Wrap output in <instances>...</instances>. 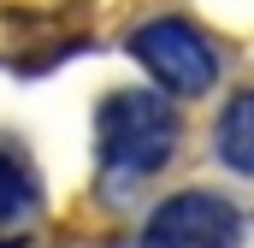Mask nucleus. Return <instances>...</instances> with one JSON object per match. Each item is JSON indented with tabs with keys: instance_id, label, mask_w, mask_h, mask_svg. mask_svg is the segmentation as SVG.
<instances>
[{
	"instance_id": "nucleus-1",
	"label": "nucleus",
	"mask_w": 254,
	"mask_h": 248,
	"mask_svg": "<svg viewBox=\"0 0 254 248\" xmlns=\"http://www.w3.org/2000/svg\"><path fill=\"white\" fill-rule=\"evenodd\" d=\"M178 113L160 89H119L101 101L95 124V160H101V189L130 195L142 189L172 154H178Z\"/></svg>"
},
{
	"instance_id": "nucleus-2",
	"label": "nucleus",
	"mask_w": 254,
	"mask_h": 248,
	"mask_svg": "<svg viewBox=\"0 0 254 248\" xmlns=\"http://www.w3.org/2000/svg\"><path fill=\"white\" fill-rule=\"evenodd\" d=\"M130 54L160 83V95H207L219 83V48L190 18H148V24H136Z\"/></svg>"
},
{
	"instance_id": "nucleus-3",
	"label": "nucleus",
	"mask_w": 254,
	"mask_h": 248,
	"mask_svg": "<svg viewBox=\"0 0 254 248\" xmlns=\"http://www.w3.org/2000/svg\"><path fill=\"white\" fill-rule=\"evenodd\" d=\"M237 243H243V213L219 189L166 195L136 237V248H237Z\"/></svg>"
},
{
	"instance_id": "nucleus-4",
	"label": "nucleus",
	"mask_w": 254,
	"mask_h": 248,
	"mask_svg": "<svg viewBox=\"0 0 254 248\" xmlns=\"http://www.w3.org/2000/svg\"><path fill=\"white\" fill-rule=\"evenodd\" d=\"M254 95L249 89H237L231 101H225V113H219V160L237 172V178H254V148H249V130H254Z\"/></svg>"
},
{
	"instance_id": "nucleus-5",
	"label": "nucleus",
	"mask_w": 254,
	"mask_h": 248,
	"mask_svg": "<svg viewBox=\"0 0 254 248\" xmlns=\"http://www.w3.org/2000/svg\"><path fill=\"white\" fill-rule=\"evenodd\" d=\"M24 213H36V172L18 148L0 142V225H18Z\"/></svg>"
}]
</instances>
